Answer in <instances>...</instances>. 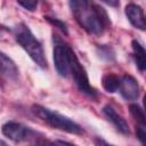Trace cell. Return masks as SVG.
Returning a JSON list of instances; mask_svg holds the SVG:
<instances>
[{
    "label": "cell",
    "instance_id": "16",
    "mask_svg": "<svg viewBox=\"0 0 146 146\" xmlns=\"http://www.w3.org/2000/svg\"><path fill=\"white\" fill-rule=\"evenodd\" d=\"M136 133H137V138L139 139V141L141 143V145H144V146H145V138H146L145 125H140V127H138V129H137Z\"/></svg>",
    "mask_w": 146,
    "mask_h": 146
},
{
    "label": "cell",
    "instance_id": "9",
    "mask_svg": "<svg viewBox=\"0 0 146 146\" xmlns=\"http://www.w3.org/2000/svg\"><path fill=\"white\" fill-rule=\"evenodd\" d=\"M104 114L106 115V117L115 125V128L123 135H129V125L127 123V121L110 105L104 106L103 108Z\"/></svg>",
    "mask_w": 146,
    "mask_h": 146
},
{
    "label": "cell",
    "instance_id": "10",
    "mask_svg": "<svg viewBox=\"0 0 146 146\" xmlns=\"http://www.w3.org/2000/svg\"><path fill=\"white\" fill-rule=\"evenodd\" d=\"M18 68L14 60L6 54L0 51V75L11 80H16L18 76Z\"/></svg>",
    "mask_w": 146,
    "mask_h": 146
},
{
    "label": "cell",
    "instance_id": "5",
    "mask_svg": "<svg viewBox=\"0 0 146 146\" xmlns=\"http://www.w3.org/2000/svg\"><path fill=\"white\" fill-rule=\"evenodd\" d=\"M71 47L64 43H58L54 48V63L60 76L66 78L70 73V52Z\"/></svg>",
    "mask_w": 146,
    "mask_h": 146
},
{
    "label": "cell",
    "instance_id": "12",
    "mask_svg": "<svg viewBox=\"0 0 146 146\" xmlns=\"http://www.w3.org/2000/svg\"><path fill=\"white\" fill-rule=\"evenodd\" d=\"M102 84H103V88L107 92H115V91H117V89L120 87V78L116 76L115 74L107 73L103 76Z\"/></svg>",
    "mask_w": 146,
    "mask_h": 146
},
{
    "label": "cell",
    "instance_id": "20",
    "mask_svg": "<svg viewBox=\"0 0 146 146\" xmlns=\"http://www.w3.org/2000/svg\"><path fill=\"white\" fill-rule=\"evenodd\" d=\"M0 146H8V145H7V143H5L3 140L0 139Z\"/></svg>",
    "mask_w": 146,
    "mask_h": 146
},
{
    "label": "cell",
    "instance_id": "13",
    "mask_svg": "<svg viewBox=\"0 0 146 146\" xmlns=\"http://www.w3.org/2000/svg\"><path fill=\"white\" fill-rule=\"evenodd\" d=\"M129 108H130V113L140 123V125H145V114L144 111L140 108V106H138L137 104H131Z\"/></svg>",
    "mask_w": 146,
    "mask_h": 146
},
{
    "label": "cell",
    "instance_id": "11",
    "mask_svg": "<svg viewBox=\"0 0 146 146\" xmlns=\"http://www.w3.org/2000/svg\"><path fill=\"white\" fill-rule=\"evenodd\" d=\"M132 50H133V56H135V60H136V65H137L138 70L140 72H144L145 67H146V51H145L144 47L137 40H133L132 41Z\"/></svg>",
    "mask_w": 146,
    "mask_h": 146
},
{
    "label": "cell",
    "instance_id": "19",
    "mask_svg": "<svg viewBox=\"0 0 146 146\" xmlns=\"http://www.w3.org/2000/svg\"><path fill=\"white\" fill-rule=\"evenodd\" d=\"M106 3H108V5H112V6H116V5H119V2H112V1H105Z\"/></svg>",
    "mask_w": 146,
    "mask_h": 146
},
{
    "label": "cell",
    "instance_id": "14",
    "mask_svg": "<svg viewBox=\"0 0 146 146\" xmlns=\"http://www.w3.org/2000/svg\"><path fill=\"white\" fill-rule=\"evenodd\" d=\"M48 22H50L51 24H54L55 26H57L58 29H60L64 33H66L67 34V27H66V24L65 23H63V22H60V21H58V19H56V18H51V17H44Z\"/></svg>",
    "mask_w": 146,
    "mask_h": 146
},
{
    "label": "cell",
    "instance_id": "2",
    "mask_svg": "<svg viewBox=\"0 0 146 146\" xmlns=\"http://www.w3.org/2000/svg\"><path fill=\"white\" fill-rule=\"evenodd\" d=\"M15 38L21 47L29 54L32 60L41 68L47 67V58L41 43L33 35L27 25L21 23L15 27Z\"/></svg>",
    "mask_w": 146,
    "mask_h": 146
},
{
    "label": "cell",
    "instance_id": "8",
    "mask_svg": "<svg viewBox=\"0 0 146 146\" xmlns=\"http://www.w3.org/2000/svg\"><path fill=\"white\" fill-rule=\"evenodd\" d=\"M125 15L129 19V22L136 27L141 31L146 29V23H145V16L144 11L140 6L136 3H129L125 7Z\"/></svg>",
    "mask_w": 146,
    "mask_h": 146
},
{
    "label": "cell",
    "instance_id": "4",
    "mask_svg": "<svg viewBox=\"0 0 146 146\" xmlns=\"http://www.w3.org/2000/svg\"><path fill=\"white\" fill-rule=\"evenodd\" d=\"M68 57H70V73H72L73 80H74L76 87L79 88V90L90 97H96L97 92L90 86L88 74H87L84 67L82 66V64L80 63V60L78 59L75 52L72 50V48L70 49Z\"/></svg>",
    "mask_w": 146,
    "mask_h": 146
},
{
    "label": "cell",
    "instance_id": "3",
    "mask_svg": "<svg viewBox=\"0 0 146 146\" xmlns=\"http://www.w3.org/2000/svg\"><path fill=\"white\" fill-rule=\"evenodd\" d=\"M32 111L39 119H41L42 121H44L47 124H49L50 127L55 129L63 130V131H66L68 133H74V135L83 133L82 128L78 123H75L74 121H72L71 119H68L67 116L58 112H54L41 105H33Z\"/></svg>",
    "mask_w": 146,
    "mask_h": 146
},
{
    "label": "cell",
    "instance_id": "7",
    "mask_svg": "<svg viewBox=\"0 0 146 146\" xmlns=\"http://www.w3.org/2000/svg\"><path fill=\"white\" fill-rule=\"evenodd\" d=\"M120 92L125 100L132 102L139 97V84L137 80L131 75H123L120 79Z\"/></svg>",
    "mask_w": 146,
    "mask_h": 146
},
{
    "label": "cell",
    "instance_id": "6",
    "mask_svg": "<svg viewBox=\"0 0 146 146\" xmlns=\"http://www.w3.org/2000/svg\"><path fill=\"white\" fill-rule=\"evenodd\" d=\"M31 130L24 124L15 121H9L2 125V133L13 141H23L30 137Z\"/></svg>",
    "mask_w": 146,
    "mask_h": 146
},
{
    "label": "cell",
    "instance_id": "17",
    "mask_svg": "<svg viewBox=\"0 0 146 146\" xmlns=\"http://www.w3.org/2000/svg\"><path fill=\"white\" fill-rule=\"evenodd\" d=\"M50 146H75V145L70 144L67 141H63V140H56V141H52Z\"/></svg>",
    "mask_w": 146,
    "mask_h": 146
},
{
    "label": "cell",
    "instance_id": "15",
    "mask_svg": "<svg viewBox=\"0 0 146 146\" xmlns=\"http://www.w3.org/2000/svg\"><path fill=\"white\" fill-rule=\"evenodd\" d=\"M18 5L22 6V7H24V8L27 9V10L33 11V10L36 8L38 2H36V1H18Z\"/></svg>",
    "mask_w": 146,
    "mask_h": 146
},
{
    "label": "cell",
    "instance_id": "1",
    "mask_svg": "<svg viewBox=\"0 0 146 146\" xmlns=\"http://www.w3.org/2000/svg\"><path fill=\"white\" fill-rule=\"evenodd\" d=\"M70 7L79 25L90 34H102L110 23L107 13L96 3L86 0H73L70 1Z\"/></svg>",
    "mask_w": 146,
    "mask_h": 146
},
{
    "label": "cell",
    "instance_id": "18",
    "mask_svg": "<svg viewBox=\"0 0 146 146\" xmlns=\"http://www.w3.org/2000/svg\"><path fill=\"white\" fill-rule=\"evenodd\" d=\"M95 145L96 146H113V145H111V144H108V143H106L104 139H102V138H95Z\"/></svg>",
    "mask_w": 146,
    "mask_h": 146
}]
</instances>
